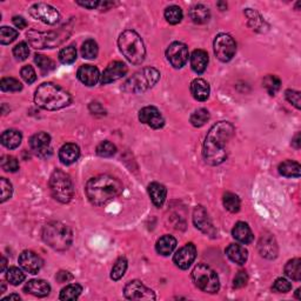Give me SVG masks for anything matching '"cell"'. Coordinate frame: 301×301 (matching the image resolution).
<instances>
[{"label":"cell","instance_id":"6da1fadb","mask_svg":"<svg viewBox=\"0 0 301 301\" xmlns=\"http://www.w3.org/2000/svg\"><path fill=\"white\" fill-rule=\"evenodd\" d=\"M234 134V126L228 121H220L213 125L207 133L202 148V155L209 165L217 166L227 158L226 145Z\"/></svg>","mask_w":301,"mask_h":301},{"label":"cell","instance_id":"7a4b0ae2","mask_svg":"<svg viewBox=\"0 0 301 301\" xmlns=\"http://www.w3.org/2000/svg\"><path fill=\"white\" fill-rule=\"evenodd\" d=\"M123 191V185L118 179L111 175H98L88 180L86 185V195L88 200L96 206L106 205L115 199Z\"/></svg>","mask_w":301,"mask_h":301},{"label":"cell","instance_id":"3957f363","mask_svg":"<svg viewBox=\"0 0 301 301\" xmlns=\"http://www.w3.org/2000/svg\"><path fill=\"white\" fill-rule=\"evenodd\" d=\"M71 95L60 86L52 83L41 84L34 95V101L39 107L48 111H57L71 104Z\"/></svg>","mask_w":301,"mask_h":301},{"label":"cell","instance_id":"277c9868","mask_svg":"<svg viewBox=\"0 0 301 301\" xmlns=\"http://www.w3.org/2000/svg\"><path fill=\"white\" fill-rule=\"evenodd\" d=\"M42 239L56 251H66L72 245L73 233L71 228L60 221H51L44 226Z\"/></svg>","mask_w":301,"mask_h":301},{"label":"cell","instance_id":"5b68a950","mask_svg":"<svg viewBox=\"0 0 301 301\" xmlns=\"http://www.w3.org/2000/svg\"><path fill=\"white\" fill-rule=\"evenodd\" d=\"M119 49L126 59L134 65H140L146 57L143 39L135 31L126 30L120 34L118 40Z\"/></svg>","mask_w":301,"mask_h":301},{"label":"cell","instance_id":"8992f818","mask_svg":"<svg viewBox=\"0 0 301 301\" xmlns=\"http://www.w3.org/2000/svg\"><path fill=\"white\" fill-rule=\"evenodd\" d=\"M71 30V27L66 25L62 26L58 32L54 31V32L42 33L31 30L27 32V39L34 49H53L62 44L67 39Z\"/></svg>","mask_w":301,"mask_h":301},{"label":"cell","instance_id":"52a82bcc","mask_svg":"<svg viewBox=\"0 0 301 301\" xmlns=\"http://www.w3.org/2000/svg\"><path fill=\"white\" fill-rule=\"evenodd\" d=\"M160 72L154 67H145L136 72L124 85V89L128 93H143L158 83Z\"/></svg>","mask_w":301,"mask_h":301},{"label":"cell","instance_id":"ba28073f","mask_svg":"<svg viewBox=\"0 0 301 301\" xmlns=\"http://www.w3.org/2000/svg\"><path fill=\"white\" fill-rule=\"evenodd\" d=\"M50 190L56 200L61 204H67L74 194L71 177L60 170L54 171L50 178Z\"/></svg>","mask_w":301,"mask_h":301},{"label":"cell","instance_id":"9c48e42d","mask_svg":"<svg viewBox=\"0 0 301 301\" xmlns=\"http://www.w3.org/2000/svg\"><path fill=\"white\" fill-rule=\"evenodd\" d=\"M192 279L195 286L206 293H217L220 288V283L216 272L210 266L205 264H199L194 267L192 272Z\"/></svg>","mask_w":301,"mask_h":301},{"label":"cell","instance_id":"30bf717a","mask_svg":"<svg viewBox=\"0 0 301 301\" xmlns=\"http://www.w3.org/2000/svg\"><path fill=\"white\" fill-rule=\"evenodd\" d=\"M214 53L219 60L229 61L234 57L237 51V44L233 38L226 33L218 34L214 39Z\"/></svg>","mask_w":301,"mask_h":301},{"label":"cell","instance_id":"8fae6325","mask_svg":"<svg viewBox=\"0 0 301 301\" xmlns=\"http://www.w3.org/2000/svg\"><path fill=\"white\" fill-rule=\"evenodd\" d=\"M29 12L34 19H37V20H40L44 22V24H49V25L57 24L60 19L59 12H58L54 7L48 5V4H42V3L34 4L33 6L30 7Z\"/></svg>","mask_w":301,"mask_h":301},{"label":"cell","instance_id":"7c38bea8","mask_svg":"<svg viewBox=\"0 0 301 301\" xmlns=\"http://www.w3.org/2000/svg\"><path fill=\"white\" fill-rule=\"evenodd\" d=\"M124 294L128 300H154L155 294L139 280L128 283L124 289Z\"/></svg>","mask_w":301,"mask_h":301},{"label":"cell","instance_id":"4fadbf2b","mask_svg":"<svg viewBox=\"0 0 301 301\" xmlns=\"http://www.w3.org/2000/svg\"><path fill=\"white\" fill-rule=\"evenodd\" d=\"M166 57L174 68H181L189 60V49L182 42H172L166 51Z\"/></svg>","mask_w":301,"mask_h":301},{"label":"cell","instance_id":"5bb4252c","mask_svg":"<svg viewBox=\"0 0 301 301\" xmlns=\"http://www.w3.org/2000/svg\"><path fill=\"white\" fill-rule=\"evenodd\" d=\"M30 146L39 158H49L52 154L51 136L45 132H38L30 139Z\"/></svg>","mask_w":301,"mask_h":301},{"label":"cell","instance_id":"9a60e30c","mask_svg":"<svg viewBox=\"0 0 301 301\" xmlns=\"http://www.w3.org/2000/svg\"><path fill=\"white\" fill-rule=\"evenodd\" d=\"M195 257H197V248H195V246L193 244H187L174 254L173 261L179 268L187 269L193 264Z\"/></svg>","mask_w":301,"mask_h":301},{"label":"cell","instance_id":"2e32d148","mask_svg":"<svg viewBox=\"0 0 301 301\" xmlns=\"http://www.w3.org/2000/svg\"><path fill=\"white\" fill-rule=\"evenodd\" d=\"M19 265L30 274H37L42 267V260L37 253L32 251H24L19 257Z\"/></svg>","mask_w":301,"mask_h":301},{"label":"cell","instance_id":"e0dca14e","mask_svg":"<svg viewBox=\"0 0 301 301\" xmlns=\"http://www.w3.org/2000/svg\"><path fill=\"white\" fill-rule=\"evenodd\" d=\"M139 120L152 128H161L165 125V119L157 107L147 106L139 112Z\"/></svg>","mask_w":301,"mask_h":301},{"label":"cell","instance_id":"ac0fdd59","mask_svg":"<svg viewBox=\"0 0 301 301\" xmlns=\"http://www.w3.org/2000/svg\"><path fill=\"white\" fill-rule=\"evenodd\" d=\"M127 73V66L121 61H113L109 64L101 76V84L107 85L113 81H117Z\"/></svg>","mask_w":301,"mask_h":301},{"label":"cell","instance_id":"d6986e66","mask_svg":"<svg viewBox=\"0 0 301 301\" xmlns=\"http://www.w3.org/2000/svg\"><path fill=\"white\" fill-rule=\"evenodd\" d=\"M193 222L195 227L199 228L201 232L210 236H214L216 234V229H214L212 222H211L209 214H207L206 210L202 206H197L193 213Z\"/></svg>","mask_w":301,"mask_h":301},{"label":"cell","instance_id":"ffe728a7","mask_svg":"<svg viewBox=\"0 0 301 301\" xmlns=\"http://www.w3.org/2000/svg\"><path fill=\"white\" fill-rule=\"evenodd\" d=\"M258 249L261 257L266 258V259H275L277 256V244L274 239V237L271 234H265L261 237L258 244Z\"/></svg>","mask_w":301,"mask_h":301},{"label":"cell","instance_id":"44dd1931","mask_svg":"<svg viewBox=\"0 0 301 301\" xmlns=\"http://www.w3.org/2000/svg\"><path fill=\"white\" fill-rule=\"evenodd\" d=\"M78 79L86 86H95L100 79V73L96 66L83 65L78 70Z\"/></svg>","mask_w":301,"mask_h":301},{"label":"cell","instance_id":"7402d4cb","mask_svg":"<svg viewBox=\"0 0 301 301\" xmlns=\"http://www.w3.org/2000/svg\"><path fill=\"white\" fill-rule=\"evenodd\" d=\"M80 157V148L78 145L68 143L65 144L59 151V159L65 165H71Z\"/></svg>","mask_w":301,"mask_h":301},{"label":"cell","instance_id":"603a6c76","mask_svg":"<svg viewBox=\"0 0 301 301\" xmlns=\"http://www.w3.org/2000/svg\"><path fill=\"white\" fill-rule=\"evenodd\" d=\"M25 292L30 293L34 296H38V298H44V296H48L51 292V286L48 281L45 280H31L26 284L25 286Z\"/></svg>","mask_w":301,"mask_h":301},{"label":"cell","instance_id":"cb8c5ba5","mask_svg":"<svg viewBox=\"0 0 301 301\" xmlns=\"http://www.w3.org/2000/svg\"><path fill=\"white\" fill-rule=\"evenodd\" d=\"M209 65V54L204 50H195L191 56V66L192 70L198 74L205 72V70Z\"/></svg>","mask_w":301,"mask_h":301},{"label":"cell","instance_id":"d4e9b609","mask_svg":"<svg viewBox=\"0 0 301 301\" xmlns=\"http://www.w3.org/2000/svg\"><path fill=\"white\" fill-rule=\"evenodd\" d=\"M191 93L195 100L205 101L210 97V85L204 79H194L191 84Z\"/></svg>","mask_w":301,"mask_h":301},{"label":"cell","instance_id":"484cf974","mask_svg":"<svg viewBox=\"0 0 301 301\" xmlns=\"http://www.w3.org/2000/svg\"><path fill=\"white\" fill-rule=\"evenodd\" d=\"M226 254H227L229 260H232L233 263L240 266L245 265L248 258V253L245 249V247H242L241 245L238 244H230L228 247L226 248Z\"/></svg>","mask_w":301,"mask_h":301},{"label":"cell","instance_id":"4316f807","mask_svg":"<svg viewBox=\"0 0 301 301\" xmlns=\"http://www.w3.org/2000/svg\"><path fill=\"white\" fill-rule=\"evenodd\" d=\"M232 234L234 239L239 242H242V244H251L253 241L252 230L249 228V226L247 224H245V222H237L232 230Z\"/></svg>","mask_w":301,"mask_h":301},{"label":"cell","instance_id":"83f0119b","mask_svg":"<svg viewBox=\"0 0 301 301\" xmlns=\"http://www.w3.org/2000/svg\"><path fill=\"white\" fill-rule=\"evenodd\" d=\"M148 194L153 201V204L157 207H161L164 202L166 200L167 195V190L166 187L161 185L159 182H152L150 186H148Z\"/></svg>","mask_w":301,"mask_h":301},{"label":"cell","instance_id":"f1b7e54d","mask_svg":"<svg viewBox=\"0 0 301 301\" xmlns=\"http://www.w3.org/2000/svg\"><path fill=\"white\" fill-rule=\"evenodd\" d=\"M190 17L195 24H206L211 17L210 9L205 5L199 4V5H195L190 10Z\"/></svg>","mask_w":301,"mask_h":301},{"label":"cell","instance_id":"f546056e","mask_svg":"<svg viewBox=\"0 0 301 301\" xmlns=\"http://www.w3.org/2000/svg\"><path fill=\"white\" fill-rule=\"evenodd\" d=\"M177 247V240L175 238L172 236H164L160 238V239L157 241V252L160 254V256L167 257L174 251V248Z\"/></svg>","mask_w":301,"mask_h":301},{"label":"cell","instance_id":"4dcf8cb0","mask_svg":"<svg viewBox=\"0 0 301 301\" xmlns=\"http://www.w3.org/2000/svg\"><path fill=\"white\" fill-rule=\"evenodd\" d=\"M21 133L15 130H7L2 134V144L9 150L17 148L21 144Z\"/></svg>","mask_w":301,"mask_h":301},{"label":"cell","instance_id":"1f68e13d","mask_svg":"<svg viewBox=\"0 0 301 301\" xmlns=\"http://www.w3.org/2000/svg\"><path fill=\"white\" fill-rule=\"evenodd\" d=\"M301 166L293 160H286L279 165V173L286 178H299Z\"/></svg>","mask_w":301,"mask_h":301},{"label":"cell","instance_id":"d6a6232c","mask_svg":"<svg viewBox=\"0 0 301 301\" xmlns=\"http://www.w3.org/2000/svg\"><path fill=\"white\" fill-rule=\"evenodd\" d=\"M285 274L294 281L301 280V260L299 258L288 261L285 266Z\"/></svg>","mask_w":301,"mask_h":301},{"label":"cell","instance_id":"836d02e7","mask_svg":"<svg viewBox=\"0 0 301 301\" xmlns=\"http://www.w3.org/2000/svg\"><path fill=\"white\" fill-rule=\"evenodd\" d=\"M83 292V287L80 286L79 284H71L68 286H66L65 288L61 289L59 299L60 300H77L79 298V295Z\"/></svg>","mask_w":301,"mask_h":301},{"label":"cell","instance_id":"e575fe53","mask_svg":"<svg viewBox=\"0 0 301 301\" xmlns=\"http://www.w3.org/2000/svg\"><path fill=\"white\" fill-rule=\"evenodd\" d=\"M165 19L172 25H177L182 19V10L179 6L172 5L165 10Z\"/></svg>","mask_w":301,"mask_h":301},{"label":"cell","instance_id":"d590c367","mask_svg":"<svg viewBox=\"0 0 301 301\" xmlns=\"http://www.w3.org/2000/svg\"><path fill=\"white\" fill-rule=\"evenodd\" d=\"M224 206L226 210L232 213H237L240 211V199L234 193H225L224 194Z\"/></svg>","mask_w":301,"mask_h":301},{"label":"cell","instance_id":"8d00e7d4","mask_svg":"<svg viewBox=\"0 0 301 301\" xmlns=\"http://www.w3.org/2000/svg\"><path fill=\"white\" fill-rule=\"evenodd\" d=\"M210 120V113L205 108H199L191 115V124L194 127H201Z\"/></svg>","mask_w":301,"mask_h":301},{"label":"cell","instance_id":"74e56055","mask_svg":"<svg viewBox=\"0 0 301 301\" xmlns=\"http://www.w3.org/2000/svg\"><path fill=\"white\" fill-rule=\"evenodd\" d=\"M98 44L92 40V39H88V40H86L84 44H83V48H81V54H83V57L85 59H95L98 56Z\"/></svg>","mask_w":301,"mask_h":301},{"label":"cell","instance_id":"f35d334b","mask_svg":"<svg viewBox=\"0 0 301 301\" xmlns=\"http://www.w3.org/2000/svg\"><path fill=\"white\" fill-rule=\"evenodd\" d=\"M127 269V260L125 258H119L118 260L115 261L114 266H113L112 272H111V277L114 281L120 280L121 277L124 276L125 273H126Z\"/></svg>","mask_w":301,"mask_h":301},{"label":"cell","instance_id":"ab89813d","mask_svg":"<svg viewBox=\"0 0 301 301\" xmlns=\"http://www.w3.org/2000/svg\"><path fill=\"white\" fill-rule=\"evenodd\" d=\"M6 279L11 285H13V286H18V285H20L22 281L25 280V274L22 273L20 268L11 267L7 269Z\"/></svg>","mask_w":301,"mask_h":301},{"label":"cell","instance_id":"60d3db41","mask_svg":"<svg viewBox=\"0 0 301 301\" xmlns=\"http://www.w3.org/2000/svg\"><path fill=\"white\" fill-rule=\"evenodd\" d=\"M77 59V50L74 46H67V48L62 49L59 52V60L61 64L70 65L73 64Z\"/></svg>","mask_w":301,"mask_h":301},{"label":"cell","instance_id":"b9f144b4","mask_svg":"<svg viewBox=\"0 0 301 301\" xmlns=\"http://www.w3.org/2000/svg\"><path fill=\"white\" fill-rule=\"evenodd\" d=\"M115 152H117L115 145H113L111 142H107V140L100 143L97 147V154L103 158L113 157V155L115 154Z\"/></svg>","mask_w":301,"mask_h":301},{"label":"cell","instance_id":"7bdbcfd3","mask_svg":"<svg viewBox=\"0 0 301 301\" xmlns=\"http://www.w3.org/2000/svg\"><path fill=\"white\" fill-rule=\"evenodd\" d=\"M245 14L247 15L249 26H251L253 30L258 31L259 29H263V27L265 26V20L260 17V14L258 12H256L254 10L247 9L245 11Z\"/></svg>","mask_w":301,"mask_h":301},{"label":"cell","instance_id":"ee69618b","mask_svg":"<svg viewBox=\"0 0 301 301\" xmlns=\"http://www.w3.org/2000/svg\"><path fill=\"white\" fill-rule=\"evenodd\" d=\"M0 87L4 92H18L22 89V85L19 80L14 78H4L0 83Z\"/></svg>","mask_w":301,"mask_h":301},{"label":"cell","instance_id":"f6af8a7d","mask_svg":"<svg viewBox=\"0 0 301 301\" xmlns=\"http://www.w3.org/2000/svg\"><path fill=\"white\" fill-rule=\"evenodd\" d=\"M18 37V31L11 27L3 26L0 29V42L3 45H9L11 42L14 41Z\"/></svg>","mask_w":301,"mask_h":301},{"label":"cell","instance_id":"bcb514c9","mask_svg":"<svg viewBox=\"0 0 301 301\" xmlns=\"http://www.w3.org/2000/svg\"><path fill=\"white\" fill-rule=\"evenodd\" d=\"M34 62L38 65V67L41 70L42 72H50L56 67V64L52 59H50L49 57L42 56V54H36L34 56Z\"/></svg>","mask_w":301,"mask_h":301},{"label":"cell","instance_id":"7dc6e473","mask_svg":"<svg viewBox=\"0 0 301 301\" xmlns=\"http://www.w3.org/2000/svg\"><path fill=\"white\" fill-rule=\"evenodd\" d=\"M280 85H281V81L279 78L275 76H267L264 79V87L271 96H274L275 93L279 91Z\"/></svg>","mask_w":301,"mask_h":301},{"label":"cell","instance_id":"c3c4849f","mask_svg":"<svg viewBox=\"0 0 301 301\" xmlns=\"http://www.w3.org/2000/svg\"><path fill=\"white\" fill-rule=\"evenodd\" d=\"M2 167L5 172H17L19 170V163L12 155H4L2 158Z\"/></svg>","mask_w":301,"mask_h":301},{"label":"cell","instance_id":"681fc988","mask_svg":"<svg viewBox=\"0 0 301 301\" xmlns=\"http://www.w3.org/2000/svg\"><path fill=\"white\" fill-rule=\"evenodd\" d=\"M0 186H2V199H0V201L5 202L12 197V183L7 180L6 178H2L0 179Z\"/></svg>","mask_w":301,"mask_h":301},{"label":"cell","instance_id":"f907efd6","mask_svg":"<svg viewBox=\"0 0 301 301\" xmlns=\"http://www.w3.org/2000/svg\"><path fill=\"white\" fill-rule=\"evenodd\" d=\"M13 54L19 61L26 60L30 54L29 45H27L26 42H19V44L13 49Z\"/></svg>","mask_w":301,"mask_h":301},{"label":"cell","instance_id":"816d5d0a","mask_svg":"<svg viewBox=\"0 0 301 301\" xmlns=\"http://www.w3.org/2000/svg\"><path fill=\"white\" fill-rule=\"evenodd\" d=\"M291 288H292L291 283H289L288 280L284 279V277H277V279L274 281V284H273V289L279 293H287L291 291Z\"/></svg>","mask_w":301,"mask_h":301},{"label":"cell","instance_id":"f5cc1de1","mask_svg":"<svg viewBox=\"0 0 301 301\" xmlns=\"http://www.w3.org/2000/svg\"><path fill=\"white\" fill-rule=\"evenodd\" d=\"M20 74L22 79H24L27 84H33L37 79L36 71H34L32 66H24V67L21 68Z\"/></svg>","mask_w":301,"mask_h":301},{"label":"cell","instance_id":"db71d44e","mask_svg":"<svg viewBox=\"0 0 301 301\" xmlns=\"http://www.w3.org/2000/svg\"><path fill=\"white\" fill-rule=\"evenodd\" d=\"M247 281H248V275L247 273L245 271H240L237 273V275L234 276V280H233V286L236 288H241L247 285Z\"/></svg>","mask_w":301,"mask_h":301},{"label":"cell","instance_id":"11a10c76","mask_svg":"<svg viewBox=\"0 0 301 301\" xmlns=\"http://www.w3.org/2000/svg\"><path fill=\"white\" fill-rule=\"evenodd\" d=\"M286 99L291 103L295 108L300 109V92L294 91V89H287L286 91Z\"/></svg>","mask_w":301,"mask_h":301},{"label":"cell","instance_id":"9f6ffc18","mask_svg":"<svg viewBox=\"0 0 301 301\" xmlns=\"http://www.w3.org/2000/svg\"><path fill=\"white\" fill-rule=\"evenodd\" d=\"M56 279H57V281H59L60 284L67 283V281L73 279V275L70 272H67V271H60V272L57 273Z\"/></svg>","mask_w":301,"mask_h":301},{"label":"cell","instance_id":"6f0895ef","mask_svg":"<svg viewBox=\"0 0 301 301\" xmlns=\"http://www.w3.org/2000/svg\"><path fill=\"white\" fill-rule=\"evenodd\" d=\"M77 4L83 7H86V9L93 10V9H97V7L100 5V2H77Z\"/></svg>","mask_w":301,"mask_h":301},{"label":"cell","instance_id":"680465c9","mask_svg":"<svg viewBox=\"0 0 301 301\" xmlns=\"http://www.w3.org/2000/svg\"><path fill=\"white\" fill-rule=\"evenodd\" d=\"M13 24L20 30L25 29V27L27 26V22L22 17H13Z\"/></svg>","mask_w":301,"mask_h":301},{"label":"cell","instance_id":"91938a15","mask_svg":"<svg viewBox=\"0 0 301 301\" xmlns=\"http://www.w3.org/2000/svg\"><path fill=\"white\" fill-rule=\"evenodd\" d=\"M292 145L295 148H300V133H298V134L294 136V139L292 140Z\"/></svg>","mask_w":301,"mask_h":301},{"label":"cell","instance_id":"94428289","mask_svg":"<svg viewBox=\"0 0 301 301\" xmlns=\"http://www.w3.org/2000/svg\"><path fill=\"white\" fill-rule=\"evenodd\" d=\"M20 300V296H19L18 294H11L9 296H6V298H4L3 301H7V300Z\"/></svg>","mask_w":301,"mask_h":301},{"label":"cell","instance_id":"6125c7cd","mask_svg":"<svg viewBox=\"0 0 301 301\" xmlns=\"http://www.w3.org/2000/svg\"><path fill=\"white\" fill-rule=\"evenodd\" d=\"M6 264H7V260H6V258L2 257V267H0V271H2V272L5 271V268H6Z\"/></svg>","mask_w":301,"mask_h":301},{"label":"cell","instance_id":"be15d7a7","mask_svg":"<svg viewBox=\"0 0 301 301\" xmlns=\"http://www.w3.org/2000/svg\"><path fill=\"white\" fill-rule=\"evenodd\" d=\"M218 6L220 7V10H221V11H224V10L227 9V4H226V3H222V2L218 3Z\"/></svg>","mask_w":301,"mask_h":301},{"label":"cell","instance_id":"e7e4bbea","mask_svg":"<svg viewBox=\"0 0 301 301\" xmlns=\"http://www.w3.org/2000/svg\"><path fill=\"white\" fill-rule=\"evenodd\" d=\"M295 296H296V298H298V299H301V298H300V288L296 289V292H295Z\"/></svg>","mask_w":301,"mask_h":301},{"label":"cell","instance_id":"03108f58","mask_svg":"<svg viewBox=\"0 0 301 301\" xmlns=\"http://www.w3.org/2000/svg\"><path fill=\"white\" fill-rule=\"evenodd\" d=\"M5 289H6V287H5V285H4V283H2V291H0V294H2V293H4V292H5Z\"/></svg>","mask_w":301,"mask_h":301}]
</instances>
